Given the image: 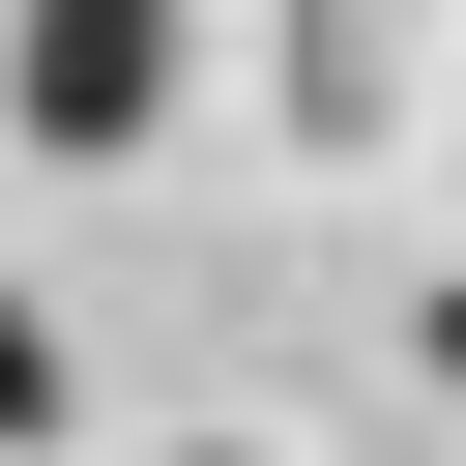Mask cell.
Here are the masks:
<instances>
[{
	"instance_id": "cell-3",
	"label": "cell",
	"mask_w": 466,
	"mask_h": 466,
	"mask_svg": "<svg viewBox=\"0 0 466 466\" xmlns=\"http://www.w3.org/2000/svg\"><path fill=\"white\" fill-rule=\"evenodd\" d=\"M437 408H466V291H437Z\"/></svg>"
},
{
	"instance_id": "cell-2",
	"label": "cell",
	"mask_w": 466,
	"mask_h": 466,
	"mask_svg": "<svg viewBox=\"0 0 466 466\" xmlns=\"http://www.w3.org/2000/svg\"><path fill=\"white\" fill-rule=\"evenodd\" d=\"M0 437H58V320H29V291H0Z\"/></svg>"
},
{
	"instance_id": "cell-1",
	"label": "cell",
	"mask_w": 466,
	"mask_h": 466,
	"mask_svg": "<svg viewBox=\"0 0 466 466\" xmlns=\"http://www.w3.org/2000/svg\"><path fill=\"white\" fill-rule=\"evenodd\" d=\"M0 116L29 146H146L175 116V0H0Z\"/></svg>"
}]
</instances>
